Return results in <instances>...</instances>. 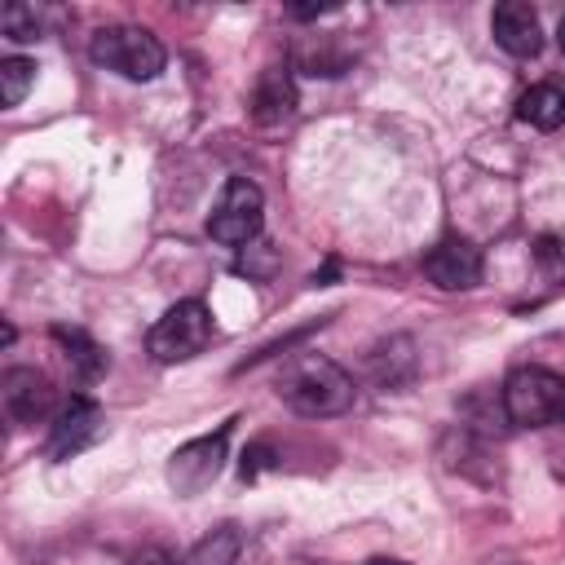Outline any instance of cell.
<instances>
[{
    "label": "cell",
    "instance_id": "obj_1",
    "mask_svg": "<svg viewBox=\"0 0 565 565\" xmlns=\"http://www.w3.org/2000/svg\"><path fill=\"white\" fill-rule=\"evenodd\" d=\"M274 388H278V397H282L296 415H305V419L344 415V411L353 406V397H358L353 375H349L340 362L322 358V353H296V358L278 371Z\"/></svg>",
    "mask_w": 565,
    "mask_h": 565
},
{
    "label": "cell",
    "instance_id": "obj_2",
    "mask_svg": "<svg viewBox=\"0 0 565 565\" xmlns=\"http://www.w3.org/2000/svg\"><path fill=\"white\" fill-rule=\"evenodd\" d=\"M503 415L516 428H552L565 424V380L547 366H516L503 380Z\"/></svg>",
    "mask_w": 565,
    "mask_h": 565
},
{
    "label": "cell",
    "instance_id": "obj_3",
    "mask_svg": "<svg viewBox=\"0 0 565 565\" xmlns=\"http://www.w3.org/2000/svg\"><path fill=\"white\" fill-rule=\"evenodd\" d=\"M88 57L97 66L124 75V79H137V84L154 79L163 71V62H168L163 44L150 31H141V26H102L93 35V44H88Z\"/></svg>",
    "mask_w": 565,
    "mask_h": 565
},
{
    "label": "cell",
    "instance_id": "obj_4",
    "mask_svg": "<svg viewBox=\"0 0 565 565\" xmlns=\"http://www.w3.org/2000/svg\"><path fill=\"white\" fill-rule=\"evenodd\" d=\"M212 340V313L203 300H177L146 335V349L154 362H185L203 353Z\"/></svg>",
    "mask_w": 565,
    "mask_h": 565
},
{
    "label": "cell",
    "instance_id": "obj_5",
    "mask_svg": "<svg viewBox=\"0 0 565 565\" xmlns=\"http://www.w3.org/2000/svg\"><path fill=\"white\" fill-rule=\"evenodd\" d=\"M260 221H265V199L256 190V181L247 177H230L212 216H207V234L221 243V247H247L256 234H260Z\"/></svg>",
    "mask_w": 565,
    "mask_h": 565
},
{
    "label": "cell",
    "instance_id": "obj_6",
    "mask_svg": "<svg viewBox=\"0 0 565 565\" xmlns=\"http://www.w3.org/2000/svg\"><path fill=\"white\" fill-rule=\"evenodd\" d=\"M225 450H230V424H221L212 437H194V441L177 446L168 455V486H172V494H181V499L203 494L221 477Z\"/></svg>",
    "mask_w": 565,
    "mask_h": 565
},
{
    "label": "cell",
    "instance_id": "obj_7",
    "mask_svg": "<svg viewBox=\"0 0 565 565\" xmlns=\"http://www.w3.org/2000/svg\"><path fill=\"white\" fill-rule=\"evenodd\" d=\"M102 433H106V419H102L97 402H93V397H71V402L57 406V415H53V424H49V446H44V455H49V459H71V455L88 450Z\"/></svg>",
    "mask_w": 565,
    "mask_h": 565
},
{
    "label": "cell",
    "instance_id": "obj_8",
    "mask_svg": "<svg viewBox=\"0 0 565 565\" xmlns=\"http://www.w3.org/2000/svg\"><path fill=\"white\" fill-rule=\"evenodd\" d=\"M481 269H486L481 247H472L468 238H441L424 256V274L441 291H468V287H477L481 282Z\"/></svg>",
    "mask_w": 565,
    "mask_h": 565
},
{
    "label": "cell",
    "instance_id": "obj_9",
    "mask_svg": "<svg viewBox=\"0 0 565 565\" xmlns=\"http://www.w3.org/2000/svg\"><path fill=\"white\" fill-rule=\"evenodd\" d=\"M4 406L18 424H40V419L57 415V388L35 366H13L4 375Z\"/></svg>",
    "mask_w": 565,
    "mask_h": 565
},
{
    "label": "cell",
    "instance_id": "obj_10",
    "mask_svg": "<svg viewBox=\"0 0 565 565\" xmlns=\"http://www.w3.org/2000/svg\"><path fill=\"white\" fill-rule=\"evenodd\" d=\"M490 31H494V44L512 57H534L543 49V31H539V13L521 0H503L494 13H490Z\"/></svg>",
    "mask_w": 565,
    "mask_h": 565
},
{
    "label": "cell",
    "instance_id": "obj_11",
    "mask_svg": "<svg viewBox=\"0 0 565 565\" xmlns=\"http://www.w3.org/2000/svg\"><path fill=\"white\" fill-rule=\"evenodd\" d=\"M291 115H296V79H291V71L287 66L260 71V79L252 88V119L260 128H274L282 119H291Z\"/></svg>",
    "mask_w": 565,
    "mask_h": 565
},
{
    "label": "cell",
    "instance_id": "obj_12",
    "mask_svg": "<svg viewBox=\"0 0 565 565\" xmlns=\"http://www.w3.org/2000/svg\"><path fill=\"white\" fill-rule=\"evenodd\" d=\"M366 366H371L375 384H384V388H402V384H411V375H415V344H411V335H393V340H384V344L366 358Z\"/></svg>",
    "mask_w": 565,
    "mask_h": 565
},
{
    "label": "cell",
    "instance_id": "obj_13",
    "mask_svg": "<svg viewBox=\"0 0 565 565\" xmlns=\"http://www.w3.org/2000/svg\"><path fill=\"white\" fill-rule=\"evenodd\" d=\"M516 119L530 124V128H561L565 124V88L561 84H534L516 97Z\"/></svg>",
    "mask_w": 565,
    "mask_h": 565
},
{
    "label": "cell",
    "instance_id": "obj_14",
    "mask_svg": "<svg viewBox=\"0 0 565 565\" xmlns=\"http://www.w3.org/2000/svg\"><path fill=\"white\" fill-rule=\"evenodd\" d=\"M53 340L66 349V362H71V371H75L79 380H97V375L110 366L106 349H102L97 340H88L84 331H75V327H53Z\"/></svg>",
    "mask_w": 565,
    "mask_h": 565
},
{
    "label": "cell",
    "instance_id": "obj_15",
    "mask_svg": "<svg viewBox=\"0 0 565 565\" xmlns=\"http://www.w3.org/2000/svg\"><path fill=\"white\" fill-rule=\"evenodd\" d=\"M238 552H243V534H238V525H216V530L190 552L185 565H234Z\"/></svg>",
    "mask_w": 565,
    "mask_h": 565
},
{
    "label": "cell",
    "instance_id": "obj_16",
    "mask_svg": "<svg viewBox=\"0 0 565 565\" xmlns=\"http://www.w3.org/2000/svg\"><path fill=\"white\" fill-rule=\"evenodd\" d=\"M31 84H35V62L31 57H4L0 62V102L4 106H18Z\"/></svg>",
    "mask_w": 565,
    "mask_h": 565
},
{
    "label": "cell",
    "instance_id": "obj_17",
    "mask_svg": "<svg viewBox=\"0 0 565 565\" xmlns=\"http://www.w3.org/2000/svg\"><path fill=\"white\" fill-rule=\"evenodd\" d=\"M534 265L547 282L565 287V234H543L534 238Z\"/></svg>",
    "mask_w": 565,
    "mask_h": 565
},
{
    "label": "cell",
    "instance_id": "obj_18",
    "mask_svg": "<svg viewBox=\"0 0 565 565\" xmlns=\"http://www.w3.org/2000/svg\"><path fill=\"white\" fill-rule=\"evenodd\" d=\"M0 26H4V35H9L13 44H26V40H35V35H40L35 9H26V4H9V9H4V18H0Z\"/></svg>",
    "mask_w": 565,
    "mask_h": 565
},
{
    "label": "cell",
    "instance_id": "obj_19",
    "mask_svg": "<svg viewBox=\"0 0 565 565\" xmlns=\"http://www.w3.org/2000/svg\"><path fill=\"white\" fill-rule=\"evenodd\" d=\"M128 565H177V561H172L163 547H141V552H137Z\"/></svg>",
    "mask_w": 565,
    "mask_h": 565
},
{
    "label": "cell",
    "instance_id": "obj_20",
    "mask_svg": "<svg viewBox=\"0 0 565 565\" xmlns=\"http://www.w3.org/2000/svg\"><path fill=\"white\" fill-rule=\"evenodd\" d=\"M556 44H561V53H565V18L556 22Z\"/></svg>",
    "mask_w": 565,
    "mask_h": 565
},
{
    "label": "cell",
    "instance_id": "obj_21",
    "mask_svg": "<svg viewBox=\"0 0 565 565\" xmlns=\"http://www.w3.org/2000/svg\"><path fill=\"white\" fill-rule=\"evenodd\" d=\"M371 565H397V561H371Z\"/></svg>",
    "mask_w": 565,
    "mask_h": 565
}]
</instances>
